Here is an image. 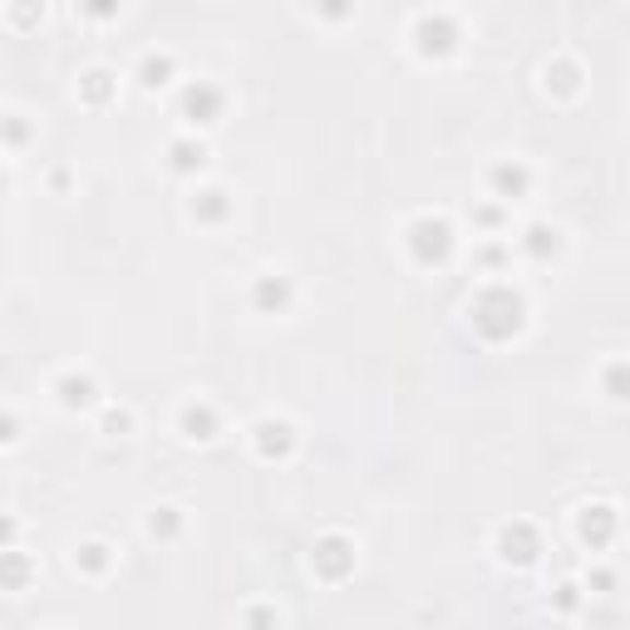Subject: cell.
I'll list each match as a JSON object with an SVG mask.
<instances>
[{
  "label": "cell",
  "mask_w": 630,
  "mask_h": 630,
  "mask_svg": "<svg viewBox=\"0 0 630 630\" xmlns=\"http://www.w3.org/2000/svg\"><path fill=\"white\" fill-rule=\"evenodd\" d=\"M468 325L482 335L488 345H502V340H517L522 325H527V295L508 281V276H492L472 291L468 301Z\"/></svg>",
  "instance_id": "1"
},
{
  "label": "cell",
  "mask_w": 630,
  "mask_h": 630,
  "mask_svg": "<svg viewBox=\"0 0 630 630\" xmlns=\"http://www.w3.org/2000/svg\"><path fill=\"white\" fill-rule=\"evenodd\" d=\"M458 246V232L443 212H419L404 222V252H409L413 266H443Z\"/></svg>",
  "instance_id": "2"
},
{
  "label": "cell",
  "mask_w": 630,
  "mask_h": 630,
  "mask_svg": "<svg viewBox=\"0 0 630 630\" xmlns=\"http://www.w3.org/2000/svg\"><path fill=\"white\" fill-rule=\"evenodd\" d=\"M409 39H413V55L419 59H448V55H458V45H463V25L453 10H419L409 25Z\"/></svg>",
  "instance_id": "3"
},
{
  "label": "cell",
  "mask_w": 630,
  "mask_h": 630,
  "mask_svg": "<svg viewBox=\"0 0 630 630\" xmlns=\"http://www.w3.org/2000/svg\"><path fill=\"white\" fill-rule=\"evenodd\" d=\"M177 118H183L187 128H217L226 118V89L212 84V79H187L183 89H177Z\"/></svg>",
  "instance_id": "4"
},
{
  "label": "cell",
  "mask_w": 630,
  "mask_h": 630,
  "mask_svg": "<svg viewBox=\"0 0 630 630\" xmlns=\"http://www.w3.org/2000/svg\"><path fill=\"white\" fill-rule=\"evenodd\" d=\"M492 551H498L502 567H532L547 547H541V532L532 527V522L512 517V522H502V527L492 532Z\"/></svg>",
  "instance_id": "5"
},
{
  "label": "cell",
  "mask_w": 630,
  "mask_h": 630,
  "mask_svg": "<svg viewBox=\"0 0 630 630\" xmlns=\"http://www.w3.org/2000/svg\"><path fill=\"white\" fill-rule=\"evenodd\" d=\"M252 453L261 463H285L295 453V443H301V433H295V423L291 419H281V413H266V419H256L252 423Z\"/></svg>",
  "instance_id": "6"
},
{
  "label": "cell",
  "mask_w": 630,
  "mask_h": 630,
  "mask_svg": "<svg viewBox=\"0 0 630 630\" xmlns=\"http://www.w3.org/2000/svg\"><path fill=\"white\" fill-rule=\"evenodd\" d=\"M354 561H360V551H354V541L345 537V532H325V537H315L311 571L320 581H345L354 571Z\"/></svg>",
  "instance_id": "7"
},
{
  "label": "cell",
  "mask_w": 630,
  "mask_h": 630,
  "mask_svg": "<svg viewBox=\"0 0 630 630\" xmlns=\"http://www.w3.org/2000/svg\"><path fill=\"white\" fill-rule=\"evenodd\" d=\"M49 394H55V404L65 413H89L104 404V394H98V380L89 370H59L55 384H49Z\"/></svg>",
  "instance_id": "8"
},
{
  "label": "cell",
  "mask_w": 630,
  "mask_h": 630,
  "mask_svg": "<svg viewBox=\"0 0 630 630\" xmlns=\"http://www.w3.org/2000/svg\"><path fill=\"white\" fill-rule=\"evenodd\" d=\"M616 527H620L616 502H586V508L576 512V541L591 551L610 547V541H616Z\"/></svg>",
  "instance_id": "9"
},
{
  "label": "cell",
  "mask_w": 630,
  "mask_h": 630,
  "mask_svg": "<svg viewBox=\"0 0 630 630\" xmlns=\"http://www.w3.org/2000/svg\"><path fill=\"white\" fill-rule=\"evenodd\" d=\"M246 301H252L256 315H285L295 305V285H291V276H281V271H261L252 281V291H246Z\"/></svg>",
  "instance_id": "10"
},
{
  "label": "cell",
  "mask_w": 630,
  "mask_h": 630,
  "mask_svg": "<svg viewBox=\"0 0 630 630\" xmlns=\"http://www.w3.org/2000/svg\"><path fill=\"white\" fill-rule=\"evenodd\" d=\"M488 192L498 197L502 207L522 202V197L532 192V167L522 163V158H498V163L488 167Z\"/></svg>",
  "instance_id": "11"
},
{
  "label": "cell",
  "mask_w": 630,
  "mask_h": 630,
  "mask_svg": "<svg viewBox=\"0 0 630 630\" xmlns=\"http://www.w3.org/2000/svg\"><path fill=\"white\" fill-rule=\"evenodd\" d=\"M177 433H183L187 443H212L217 433H222V413H217L212 399H187L183 409H177Z\"/></svg>",
  "instance_id": "12"
},
{
  "label": "cell",
  "mask_w": 630,
  "mask_h": 630,
  "mask_svg": "<svg viewBox=\"0 0 630 630\" xmlns=\"http://www.w3.org/2000/svg\"><path fill=\"white\" fill-rule=\"evenodd\" d=\"M187 217H192L197 226H222L226 217H232V192H226L222 183L192 187V197H187Z\"/></svg>",
  "instance_id": "13"
},
{
  "label": "cell",
  "mask_w": 630,
  "mask_h": 630,
  "mask_svg": "<svg viewBox=\"0 0 630 630\" xmlns=\"http://www.w3.org/2000/svg\"><path fill=\"white\" fill-rule=\"evenodd\" d=\"M133 79H138V89L158 94V89H167L177 79V55L173 49H143L133 65Z\"/></svg>",
  "instance_id": "14"
},
{
  "label": "cell",
  "mask_w": 630,
  "mask_h": 630,
  "mask_svg": "<svg viewBox=\"0 0 630 630\" xmlns=\"http://www.w3.org/2000/svg\"><path fill=\"white\" fill-rule=\"evenodd\" d=\"M207 143L197 133H177L173 143H167V173H177V177H197L207 167Z\"/></svg>",
  "instance_id": "15"
},
{
  "label": "cell",
  "mask_w": 630,
  "mask_h": 630,
  "mask_svg": "<svg viewBox=\"0 0 630 630\" xmlns=\"http://www.w3.org/2000/svg\"><path fill=\"white\" fill-rule=\"evenodd\" d=\"M114 94H118V74H114V69H104V65H89L84 74L74 79V98H79V104H89V108H104Z\"/></svg>",
  "instance_id": "16"
},
{
  "label": "cell",
  "mask_w": 630,
  "mask_h": 630,
  "mask_svg": "<svg viewBox=\"0 0 630 630\" xmlns=\"http://www.w3.org/2000/svg\"><path fill=\"white\" fill-rule=\"evenodd\" d=\"M517 252L527 256V261H551V256H561V226L551 222H527L517 236Z\"/></svg>",
  "instance_id": "17"
},
{
  "label": "cell",
  "mask_w": 630,
  "mask_h": 630,
  "mask_svg": "<svg viewBox=\"0 0 630 630\" xmlns=\"http://www.w3.org/2000/svg\"><path fill=\"white\" fill-rule=\"evenodd\" d=\"M541 89L557 98H576L581 94V65L571 55H557L541 65Z\"/></svg>",
  "instance_id": "18"
},
{
  "label": "cell",
  "mask_w": 630,
  "mask_h": 630,
  "mask_svg": "<svg viewBox=\"0 0 630 630\" xmlns=\"http://www.w3.org/2000/svg\"><path fill=\"white\" fill-rule=\"evenodd\" d=\"M30 581H35V561H30V551L25 547H5L0 551V591H25Z\"/></svg>",
  "instance_id": "19"
},
{
  "label": "cell",
  "mask_w": 630,
  "mask_h": 630,
  "mask_svg": "<svg viewBox=\"0 0 630 630\" xmlns=\"http://www.w3.org/2000/svg\"><path fill=\"white\" fill-rule=\"evenodd\" d=\"M69 567L84 571V576H104V571L114 567V547L98 541V537H89V541H79V547L69 551Z\"/></svg>",
  "instance_id": "20"
},
{
  "label": "cell",
  "mask_w": 630,
  "mask_h": 630,
  "mask_svg": "<svg viewBox=\"0 0 630 630\" xmlns=\"http://www.w3.org/2000/svg\"><path fill=\"white\" fill-rule=\"evenodd\" d=\"M133 409H128V404H98V433H104V439H128V433H133Z\"/></svg>",
  "instance_id": "21"
},
{
  "label": "cell",
  "mask_w": 630,
  "mask_h": 630,
  "mask_svg": "<svg viewBox=\"0 0 630 630\" xmlns=\"http://www.w3.org/2000/svg\"><path fill=\"white\" fill-rule=\"evenodd\" d=\"M177 532H183V508H173V502H158V508L148 512V537H153V541H173Z\"/></svg>",
  "instance_id": "22"
},
{
  "label": "cell",
  "mask_w": 630,
  "mask_h": 630,
  "mask_svg": "<svg viewBox=\"0 0 630 630\" xmlns=\"http://www.w3.org/2000/svg\"><path fill=\"white\" fill-rule=\"evenodd\" d=\"M472 256H478V266L488 271V281H492V276H502V266L512 261V246H502V242H482Z\"/></svg>",
  "instance_id": "23"
},
{
  "label": "cell",
  "mask_w": 630,
  "mask_h": 630,
  "mask_svg": "<svg viewBox=\"0 0 630 630\" xmlns=\"http://www.w3.org/2000/svg\"><path fill=\"white\" fill-rule=\"evenodd\" d=\"M30 143V124L20 114H5L0 118V153H10V148H25Z\"/></svg>",
  "instance_id": "24"
},
{
  "label": "cell",
  "mask_w": 630,
  "mask_h": 630,
  "mask_svg": "<svg viewBox=\"0 0 630 630\" xmlns=\"http://www.w3.org/2000/svg\"><path fill=\"white\" fill-rule=\"evenodd\" d=\"M276 626H281L276 606H261V600H252V606L242 610V630H276Z\"/></svg>",
  "instance_id": "25"
},
{
  "label": "cell",
  "mask_w": 630,
  "mask_h": 630,
  "mask_svg": "<svg viewBox=\"0 0 630 630\" xmlns=\"http://www.w3.org/2000/svg\"><path fill=\"white\" fill-rule=\"evenodd\" d=\"M20 429H25V423H20V413L15 409H0V448H15Z\"/></svg>",
  "instance_id": "26"
},
{
  "label": "cell",
  "mask_w": 630,
  "mask_h": 630,
  "mask_svg": "<svg viewBox=\"0 0 630 630\" xmlns=\"http://www.w3.org/2000/svg\"><path fill=\"white\" fill-rule=\"evenodd\" d=\"M606 399H626V364H620V360H610L606 364Z\"/></svg>",
  "instance_id": "27"
},
{
  "label": "cell",
  "mask_w": 630,
  "mask_h": 630,
  "mask_svg": "<svg viewBox=\"0 0 630 630\" xmlns=\"http://www.w3.org/2000/svg\"><path fill=\"white\" fill-rule=\"evenodd\" d=\"M502 217H508V212H502V202L498 207H472V222H478L482 226V232H498V226H502Z\"/></svg>",
  "instance_id": "28"
},
{
  "label": "cell",
  "mask_w": 630,
  "mask_h": 630,
  "mask_svg": "<svg viewBox=\"0 0 630 630\" xmlns=\"http://www.w3.org/2000/svg\"><path fill=\"white\" fill-rule=\"evenodd\" d=\"M551 600H557V610H576L581 606V586H576V581H561Z\"/></svg>",
  "instance_id": "29"
},
{
  "label": "cell",
  "mask_w": 630,
  "mask_h": 630,
  "mask_svg": "<svg viewBox=\"0 0 630 630\" xmlns=\"http://www.w3.org/2000/svg\"><path fill=\"white\" fill-rule=\"evenodd\" d=\"M5 547H20V517L0 512V551H5Z\"/></svg>",
  "instance_id": "30"
},
{
  "label": "cell",
  "mask_w": 630,
  "mask_h": 630,
  "mask_svg": "<svg viewBox=\"0 0 630 630\" xmlns=\"http://www.w3.org/2000/svg\"><path fill=\"white\" fill-rule=\"evenodd\" d=\"M591 581H596V586H600V591H610V586H616V576H610V571H606V567H596V571H591V576H586V586H591Z\"/></svg>",
  "instance_id": "31"
},
{
  "label": "cell",
  "mask_w": 630,
  "mask_h": 630,
  "mask_svg": "<svg viewBox=\"0 0 630 630\" xmlns=\"http://www.w3.org/2000/svg\"><path fill=\"white\" fill-rule=\"evenodd\" d=\"M5 187H10V173H5V167H0V192H5Z\"/></svg>",
  "instance_id": "32"
},
{
  "label": "cell",
  "mask_w": 630,
  "mask_h": 630,
  "mask_svg": "<svg viewBox=\"0 0 630 630\" xmlns=\"http://www.w3.org/2000/svg\"><path fill=\"white\" fill-rule=\"evenodd\" d=\"M45 630H65V626H45Z\"/></svg>",
  "instance_id": "33"
}]
</instances>
